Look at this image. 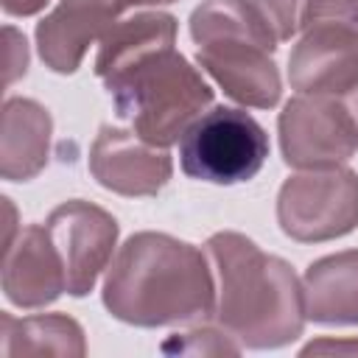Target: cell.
Wrapping results in <instances>:
<instances>
[{
	"label": "cell",
	"mask_w": 358,
	"mask_h": 358,
	"mask_svg": "<svg viewBox=\"0 0 358 358\" xmlns=\"http://www.w3.org/2000/svg\"><path fill=\"white\" fill-rule=\"evenodd\" d=\"M103 308L134 327H165L213 316L210 257L168 232H134L103 280Z\"/></svg>",
	"instance_id": "cell-1"
},
{
	"label": "cell",
	"mask_w": 358,
	"mask_h": 358,
	"mask_svg": "<svg viewBox=\"0 0 358 358\" xmlns=\"http://www.w3.org/2000/svg\"><path fill=\"white\" fill-rule=\"evenodd\" d=\"M207 257L215 271L213 319L241 347L277 350L302 336L305 291L291 263L241 232L210 235Z\"/></svg>",
	"instance_id": "cell-2"
},
{
	"label": "cell",
	"mask_w": 358,
	"mask_h": 358,
	"mask_svg": "<svg viewBox=\"0 0 358 358\" xmlns=\"http://www.w3.org/2000/svg\"><path fill=\"white\" fill-rule=\"evenodd\" d=\"M196 62L232 101L255 109L277 106L280 70L271 59L274 31L252 0H204L190 14Z\"/></svg>",
	"instance_id": "cell-3"
},
{
	"label": "cell",
	"mask_w": 358,
	"mask_h": 358,
	"mask_svg": "<svg viewBox=\"0 0 358 358\" xmlns=\"http://www.w3.org/2000/svg\"><path fill=\"white\" fill-rule=\"evenodd\" d=\"M117 117L145 143L168 148L213 103L201 73L173 48L157 50L103 81Z\"/></svg>",
	"instance_id": "cell-4"
},
{
	"label": "cell",
	"mask_w": 358,
	"mask_h": 358,
	"mask_svg": "<svg viewBox=\"0 0 358 358\" xmlns=\"http://www.w3.org/2000/svg\"><path fill=\"white\" fill-rule=\"evenodd\" d=\"M302 36L288 56V81L302 95L358 90V0H308Z\"/></svg>",
	"instance_id": "cell-5"
},
{
	"label": "cell",
	"mask_w": 358,
	"mask_h": 358,
	"mask_svg": "<svg viewBox=\"0 0 358 358\" xmlns=\"http://www.w3.org/2000/svg\"><path fill=\"white\" fill-rule=\"evenodd\" d=\"M268 157V134L238 106H213L190 123L179 143V162L190 179L238 185L257 176Z\"/></svg>",
	"instance_id": "cell-6"
},
{
	"label": "cell",
	"mask_w": 358,
	"mask_h": 358,
	"mask_svg": "<svg viewBox=\"0 0 358 358\" xmlns=\"http://www.w3.org/2000/svg\"><path fill=\"white\" fill-rule=\"evenodd\" d=\"M277 224L299 243L350 235L358 227V173L338 165L285 179L277 193Z\"/></svg>",
	"instance_id": "cell-7"
},
{
	"label": "cell",
	"mask_w": 358,
	"mask_h": 358,
	"mask_svg": "<svg viewBox=\"0 0 358 358\" xmlns=\"http://www.w3.org/2000/svg\"><path fill=\"white\" fill-rule=\"evenodd\" d=\"M280 151L285 165L299 171H322L344 165L358 148L350 106L333 95H296L277 120Z\"/></svg>",
	"instance_id": "cell-8"
},
{
	"label": "cell",
	"mask_w": 358,
	"mask_h": 358,
	"mask_svg": "<svg viewBox=\"0 0 358 358\" xmlns=\"http://www.w3.org/2000/svg\"><path fill=\"white\" fill-rule=\"evenodd\" d=\"M45 227L62 255L67 294L87 296L95 288L101 271L109 268L112 252L117 246L120 227L115 215L92 201L70 199L50 210Z\"/></svg>",
	"instance_id": "cell-9"
},
{
	"label": "cell",
	"mask_w": 358,
	"mask_h": 358,
	"mask_svg": "<svg viewBox=\"0 0 358 358\" xmlns=\"http://www.w3.org/2000/svg\"><path fill=\"white\" fill-rule=\"evenodd\" d=\"M90 173L112 193L131 199L157 196L173 173V159L165 148L145 143L129 129L101 126L90 148Z\"/></svg>",
	"instance_id": "cell-10"
},
{
	"label": "cell",
	"mask_w": 358,
	"mask_h": 358,
	"mask_svg": "<svg viewBox=\"0 0 358 358\" xmlns=\"http://www.w3.org/2000/svg\"><path fill=\"white\" fill-rule=\"evenodd\" d=\"M143 0H59V6L36 22V48L53 73H76L95 39L117 22L126 8Z\"/></svg>",
	"instance_id": "cell-11"
},
{
	"label": "cell",
	"mask_w": 358,
	"mask_h": 358,
	"mask_svg": "<svg viewBox=\"0 0 358 358\" xmlns=\"http://www.w3.org/2000/svg\"><path fill=\"white\" fill-rule=\"evenodd\" d=\"M67 291L62 255L45 224H28L3 249V294L17 308H45Z\"/></svg>",
	"instance_id": "cell-12"
},
{
	"label": "cell",
	"mask_w": 358,
	"mask_h": 358,
	"mask_svg": "<svg viewBox=\"0 0 358 358\" xmlns=\"http://www.w3.org/2000/svg\"><path fill=\"white\" fill-rule=\"evenodd\" d=\"M53 117L34 98H6L0 126V176L8 182L34 179L50 157Z\"/></svg>",
	"instance_id": "cell-13"
},
{
	"label": "cell",
	"mask_w": 358,
	"mask_h": 358,
	"mask_svg": "<svg viewBox=\"0 0 358 358\" xmlns=\"http://www.w3.org/2000/svg\"><path fill=\"white\" fill-rule=\"evenodd\" d=\"M305 313L319 324H358V249L319 257L302 277Z\"/></svg>",
	"instance_id": "cell-14"
},
{
	"label": "cell",
	"mask_w": 358,
	"mask_h": 358,
	"mask_svg": "<svg viewBox=\"0 0 358 358\" xmlns=\"http://www.w3.org/2000/svg\"><path fill=\"white\" fill-rule=\"evenodd\" d=\"M176 42V17L168 11H143L134 17H126L120 22H115L101 45H98V56H95V76L98 78H112L117 73H123L126 67H131L134 62L157 53V50H168Z\"/></svg>",
	"instance_id": "cell-15"
},
{
	"label": "cell",
	"mask_w": 358,
	"mask_h": 358,
	"mask_svg": "<svg viewBox=\"0 0 358 358\" xmlns=\"http://www.w3.org/2000/svg\"><path fill=\"white\" fill-rule=\"evenodd\" d=\"M87 352L81 324L67 313H36L17 319L0 313V355H67L81 358Z\"/></svg>",
	"instance_id": "cell-16"
},
{
	"label": "cell",
	"mask_w": 358,
	"mask_h": 358,
	"mask_svg": "<svg viewBox=\"0 0 358 358\" xmlns=\"http://www.w3.org/2000/svg\"><path fill=\"white\" fill-rule=\"evenodd\" d=\"M162 352H185V355H238L241 344L224 327H196L187 333H173Z\"/></svg>",
	"instance_id": "cell-17"
},
{
	"label": "cell",
	"mask_w": 358,
	"mask_h": 358,
	"mask_svg": "<svg viewBox=\"0 0 358 358\" xmlns=\"http://www.w3.org/2000/svg\"><path fill=\"white\" fill-rule=\"evenodd\" d=\"M252 3L266 20V25L274 31L277 42H285L299 34L308 0H252Z\"/></svg>",
	"instance_id": "cell-18"
},
{
	"label": "cell",
	"mask_w": 358,
	"mask_h": 358,
	"mask_svg": "<svg viewBox=\"0 0 358 358\" xmlns=\"http://www.w3.org/2000/svg\"><path fill=\"white\" fill-rule=\"evenodd\" d=\"M3 39H6V70H3V81L8 87L20 76H25V70H28V45H25V36L17 28H11V25L3 28Z\"/></svg>",
	"instance_id": "cell-19"
},
{
	"label": "cell",
	"mask_w": 358,
	"mask_h": 358,
	"mask_svg": "<svg viewBox=\"0 0 358 358\" xmlns=\"http://www.w3.org/2000/svg\"><path fill=\"white\" fill-rule=\"evenodd\" d=\"M313 352H358V341H333V338H322L313 341L302 350V355H313Z\"/></svg>",
	"instance_id": "cell-20"
},
{
	"label": "cell",
	"mask_w": 358,
	"mask_h": 358,
	"mask_svg": "<svg viewBox=\"0 0 358 358\" xmlns=\"http://www.w3.org/2000/svg\"><path fill=\"white\" fill-rule=\"evenodd\" d=\"M3 3V11L6 14H14V17H31L36 11H42L50 0H0Z\"/></svg>",
	"instance_id": "cell-21"
},
{
	"label": "cell",
	"mask_w": 358,
	"mask_h": 358,
	"mask_svg": "<svg viewBox=\"0 0 358 358\" xmlns=\"http://www.w3.org/2000/svg\"><path fill=\"white\" fill-rule=\"evenodd\" d=\"M3 210H6V246H3V249H8V246L14 243V229H17V213H14V204H11V199H6V196H3Z\"/></svg>",
	"instance_id": "cell-22"
},
{
	"label": "cell",
	"mask_w": 358,
	"mask_h": 358,
	"mask_svg": "<svg viewBox=\"0 0 358 358\" xmlns=\"http://www.w3.org/2000/svg\"><path fill=\"white\" fill-rule=\"evenodd\" d=\"M347 106H350V115H352V120H355V131H358V90H355V95H352V101H350Z\"/></svg>",
	"instance_id": "cell-23"
},
{
	"label": "cell",
	"mask_w": 358,
	"mask_h": 358,
	"mask_svg": "<svg viewBox=\"0 0 358 358\" xmlns=\"http://www.w3.org/2000/svg\"><path fill=\"white\" fill-rule=\"evenodd\" d=\"M165 3H176V0H143V6H165Z\"/></svg>",
	"instance_id": "cell-24"
}]
</instances>
